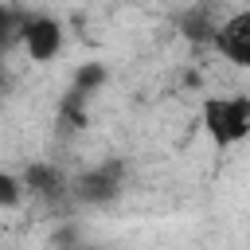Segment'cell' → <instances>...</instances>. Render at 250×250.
Segmentation results:
<instances>
[{"label":"cell","instance_id":"cell-1","mask_svg":"<svg viewBox=\"0 0 250 250\" xmlns=\"http://www.w3.org/2000/svg\"><path fill=\"white\" fill-rule=\"evenodd\" d=\"M203 129L219 148H230L250 137V98L246 94H227V98H207L203 102Z\"/></svg>","mask_w":250,"mask_h":250},{"label":"cell","instance_id":"cell-2","mask_svg":"<svg viewBox=\"0 0 250 250\" xmlns=\"http://www.w3.org/2000/svg\"><path fill=\"white\" fill-rule=\"evenodd\" d=\"M121 188H125V160H121V156H105L102 164L86 168V172L74 180L70 195H74L78 203H86V207H109V203L121 195Z\"/></svg>","mask_w":250,"mask_h":250},{"label":"cell","instance_id":"cell-3","mask_svg":"<svg viewBox=\"0 0 250 250\" xmlns=\"http://www.w3.org/2000/svg\"><path fill=\"white\" fill-rule=\"evenodd\" d=\"M211 47H215L227 62H234L238 70H250V8L230 12V16L219 23Z\"/></svg>","mask_w":250,"mask_h":250},{"label":"cell","instance_id":"cell-4","mask_svg":"<svg viewBox=\"0 0 250 250\" xmlns=\"http://www.w3.org/2000/svg\"><path fill=\"white\" fill-rule=\"evenodd\" d=\"M62 43H66V35H62V23L55 20V16H27V27H23V51H27V59L31 62H51V59H59V51H62Z\"/></svg>","mask_w":250,"mask_h":250},{"label":"cell","instance_id":"cell-5","mask_svg":"<svg viewBox=\"0 0 250 250\" xmlns=\"http://www.w3.org/2000/svg\"><path fill=\"white\" fill-rule=\"evenodd\" d=\"M23 180H27V191H31L35 199H43V203H59V199L74 188V184L66 180V172L55 168V164H47V160L27 164V168H23Z\"/></svg>","mask_w":250,"mask_h":250},{"label":"cell","instance_id":"cell-6","mask_svg":"<svg viewBox=\"0 0 250 250\" xmlns=\"http://www.w3.org/2000/svg\"><path fill=\"white\" fill-rule=\"evenodd\" d=\"M219 23H223V20L211 16V4H195V8L180 20V31H184V39H191V43H215Z\"/></svg>","mask_w":250,"mask_h":250},{"label":"cell","instance_id":"cell-7","mask_svg":"<svg viewBox=\"0 0 250 250\" xmlns=\"http://www.w3.org/2000/svg\"><path fill=\"white\" fill-rule=\"evenodd\" d=\"M86 102H90V94H82L78 86H70V90L62 94V102H59V125L82 129V125H86Z\"/></svg>","mask_w":250,"mask_h":250},{"label":"cell","instance_id":"cell-8","mask_svg":"<svg viewBox=\"0 0 250 250\" xmlns=\"http://www.w3.org/2000/svg\"><path fill=\"white\" fill-rule=\"evenodd\" d=\"M105 78H109V70H105V62H82L78 70H74V78H70V86H78L82 94H98L102 86H105Z\"/></svg>","mask_w":250,"mask_h":250},{"label":"cell","instance_id":"cell-9","mask_svg":"<svg viewBox=\"0 0 250 250\" xmlns=\"http://www.w3.org/2000/svg\"><path fill=\"white\" fill-rule=\"evenodd\" d=\"M23 27H27V12L8 4L4 8V47H20L23 43Z\"/></svg>","mask_w":250,"mask_h":250},{"label":"cell","instance_id":"cell-10","mask_svg":"<svg viewBox=\"0 0 250 250\" xmlns=\"http://www.w3.org/2000/svg\"><path fill=\"white\" fill-rule=\"evenodd\" d=\"M23 188H27V180H23V176H16V172H0V207H4V211L20 207Z\"/></svg>","mask_w":250,"mask_h":250},{"label":"cell","instance_id":"cell-11","mask_svg":"<svg viewBox=\"0 0 250 250\" xmlns=\"http://www.w3.org/2000/svg\"><path fill=\"white\" fill-rule=\"evenodd\" d=\"M51 246H78V230L66 223V227H59L55 234H51Z\"/></svg>","mask_w":250,"mask_h":250}]
</instances>
